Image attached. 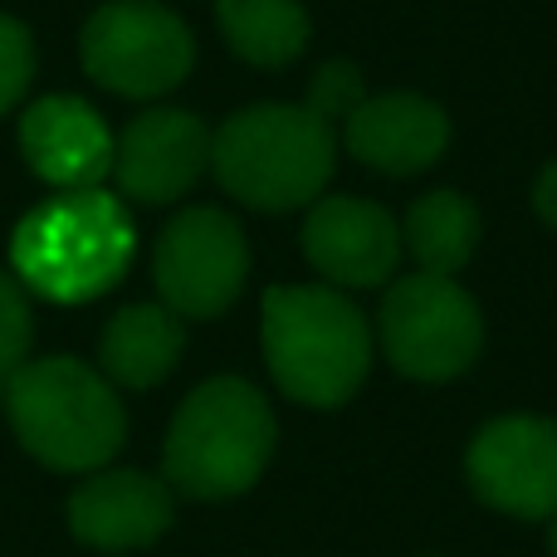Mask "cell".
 <instances>
[{
	"mask_svg": "<svg viewBox=\"0 0 557 557\" xmlns=\"http://www.w3.org/2000/svg\"><path fill=\"white\" fill-rule=\"evenodd\" d=\"M152 274L162 288V304L176 318L225 313L250 274V245H245L240 221L215 206L182 211L157 240Z\"/></svg>",
	"mask_w": 557,
	"mask_h": 557,
	"instance_id": "cell-8",
	"label": "cell"
},
{
	"mask_svg": "<svg viewBox=\"0 0 557 557\" xmlns=\"http://www.w3.org/2000/svg\"><path fill=\"white\" fill-rule=\"evenodd\" d=\"M362 74H357L347 59H327L323 69L313 74V84H308V98L304 103L313 108V113H323L327 123H347V113H352L357 103H362Z\"/></svg>",
	"mask_w": 557,
	"mask_h": 557,
	"instance_id": "cell-19",
	"label": "cell"
},
{
	"mask_svg": "<svg viewBox=\"0 0 557 557\" xmlns=\"http://www.w3.org/2000/svg\"><path fill=\"white\" fill-rule=\"evenodd\" d=\"M20 147L35 176L59 191H88L113 172V133L84 98H39L20 117Z\"/></svg>",
	"mask_w": 557,
	"mask_h": 557,
	"instance_id": "cell-12",
	"label": "cell"
},
{
	"mask_svg": "<svg viewBox=\"0 0 557 557\" xmlns=\"http://www.w3.org/2000/svg\"><path fill=\"white\" fill-rule=\"evenodd\" d=\"M304 255L327 284L376 288L401 264V225L362 196H323L304 221Z\"/></svg>",
	"mask_w": 557,
	"mask_h": 557,
	"instance_id": "cell-11",
	"label": "cell"
},
{
	"mask_svg": "<svg viewBox=\"0 0 557 557\" xmlns=\"http://www.w3.org/2000/svg\"><path fill=\"white\" fill-rule=\"evenodd\" d=\"M69 529L98 553H133L172 529V490L152 474L108 470L78 484L69 499Z\"/></svg>",
	"mask_w": 557,
	"mask_h": 557,
	"instance_id": "cell-14",
	"label": "cell"
},
{
	"mask_svg": "<svg viewBox=\"0 0 557 557\" xmlns=\"http://www.w3.org/2000/svg\"><path fill=\"white\" fill-rule=\"evenodd\" d=\"M533 206H539L543 225H548V231H557V162L543 166L539 186H533Z\"/></svg>",
	"mask_w": 557,
	"mask_h": 557,
	"instance_id": "cell-21",
	"label": "cell"
},
{
	"mask_svg": "<svg viewBox=\"0 0 557 557\" xmlns=\"http://www.w3.org/2000/svg\"><path fill=\"white\" fill-rule=\"evenodd\" d=\"M215 182L255 211H294L323 196L337 166V133L308 103H255L211 137Z\"/></svg>",
	"mask_w": 557,
	"mask_h": 557,
	"instance_id": "cell-2",
	"label": "cell"
},
{
	"mask_svg": "<svg viewBox=\"0 0 557 557\" xmlns=\"http://www.w3.org/2000/svg\"><path fill=\"white\" fill-rule=\"evenodd\" d=\"M29 78H35V45H29V29L20 20L0 15V113L25 98Z\"/></svg>",
	"mask_w": 557,
	"mask_h": 557,
	"instance_id": "cell-20",
	"label": "cell"
},
{
	"mask_svg": "<svg viewBox=\"0 0 557 557\" xmlns=\"http://www.w3.org/2000/svg\"><path fill=\"white\" fill-rule=\"evenodd\" d=\"M470 490L490 509L523 523L557 519V421L499 416L470 441L465 455Z\"/></svg>",
	"mask_w": 557,
	"mask_h": 557,
	"instance_id": "cell-9",
	"label": "cell"
},
{
	"mask_svg": "<svg viewBox=\"0 0 557 557\" xmlns=\"http://www.w3.org/2000/svg\"><path fill=\"white\" fill-rule=\"evenodd\" d=\"M401 245L421 264V274L455 278L480 250V206L460 191H425L406 211Z\"/></svg>",
	"mask_w": 557,
	"mask_h": 557,
	"instance_id": "cell-16",
	"label": "cell"
},
{
	"mask_svg": "<svg viewBox=\"0 0 557 557\" xmlns=\"http://www.w3.org/2000/svg\"><path fill=\"white\" fill-rule=\"evenodd\" d=\"M5 416L39 465L64 474L103 470L127 435L113 382L74 357L25 362L5 382Z\"/></svg>",
	"mask_w": 557,
	"mask_h": 557,
	"instance_id": "cell-3",
	"label": "cell"
},
{
	"mask_svg": "<svg viewBox=\"0 0 557 557\" xmlns=\"http://www.w3.org/2000/svg\"><path fill=\"white\" fill-rule=\"evenodd\" d=\"M29 343H35V313H29V294L20 278L0 270V382L25 367Z\"/></svg>",
	"mask_w": 557,
	"mask_h": 557,
	"instance_id": "cell-18",
	"label": "cell"
},
{
	"mask_svg": "<svg viewBox=\"0 0 557 557\" xmlns=\"http://www.w3.org/2000/svg\"><path fill=\"white\" fill-rule=\"evenodd\" d=\"M343 143L362 166H376L386 176H416L441 162L450 143V117L421 94H376L347 113Z\"/></svg>",
	"mask_w": 557,
	"mask_h": 557,
	"instance_id": "cell-13",
	"label": "cell"
},
{
	"mask_svg": "<svg viewBox=\"0 0 557 557\" xmlns=\"http://www.w3.org/2000/svg\"><path fill=\"white\" fill-rule=\"evenodd\" d=\"M548 553H553V557H557V519H553V523H548Z\"/></svg>",
	"mask_w": 557,
	"mask_h": 557,
	"instance_id": "cell-22",
	"label": "cell"
},
{
	"mask_svg": "<svg viewBox=\"0 0 557 557\" xmlns=\"http://www.w3.org/2000/svg\"><path fill=\"white\" fill-rule=\"evenodd\" d=\"M264 362L298 406H343L372 367V327L362 308L327 284H278L264 294Z\"/></svg>",
	"mask_w": 557,
	"mask_h": 557,
	"instance_id": "cell-1",
	"label": "cell"
},
{
	"mask_svg": "<svg viewBox=\"0 0 557 557\" xmlns=\"http://www.w3.org/2000/svg\"><path fill=\"white\" fill-rule=\"evenodd\" d=\"M376 337L392 367L411 382H450L480 357L484 318L480 304L455 278L441 274H406L386 288Z\"/></svg>",
	"mask_w": 557,
	"mask_h": 557,
	"instance_id": "cell-6",
	"label": "cell"
},
{
	"mask_svg": "<svg viewBox=\"0 0 557 557\" xmlns=\"http://www.w3.org/2000/svg\"><path fill=\"white\" fill-rule=\"evenodd\" d=\"M211 166V133L196 113L182 108H152L137 113L113 143L117 191L147 206H166L186 196Z\"/></svg>",
	"mask_w": 557,
	"mask_h": 557,
	"instance_id": "cell-10",
	"label": "cell"
},
{
	"mask_svg": "<svg viewBox=\"0 0 557 557\" xmlns=\"http://www.w3.org/2000/svg\"><path fill=\"white\" fill-rule=\"evenodd\" d=\"M137 250V235L117 196L103 186L59 191L39 211L20 221L10 240V260L35 294L54 304H84L123 278Z\"/></svg>",
	"mask_w": 557,
	"mask_h": 557,
	"instance_id": "cell-4",
	"label": "cell"
},
{
	"mask_svg": "<svg viewBox=\"0 0 557 557\" xmlns=\"http://www.w3.org/2000/svg\"><path fill=\"white\" fill-rule=\"evenodd\" d=\"M274 441L270 401L240 376H211L186 396L166 431V484L191 499H235L260 484Z\"/></svg>",
	"mask_w": 557,
	"mask_h": 557,
	"instance_id": "cell-5",
	"label": "cell"
},
{
	"mask_svg": "<svg viewBox=\"0 0 557 557\" xmlns=\"http://www.w3.org/2000/svg\"><path fill=\"white\" fill-rule=\"evenodd\" d=\"M78 54L94 84L117 98L172 94L196 64V39L182 15L157 0H108L88 15Z\"/></svg>",
	"mask_w": 557,
	"mask_h": 557,
	"instance_id": "cell-7",
	"label": "cell"
},
{
	"mask_svg": "<svg viewBox=\"0 0 557 557\" xmlns=\"http://www.w3.org/2000/svg\"><path fill=\"white\" fill-rule=\"evenodd\" d=\"M215 20L245 64L284 69L308 49V10L298 0H215Z\"/></svg>",
	"mask_w": 557,
	"mask_h": 557,
	"instance_id": "cell-17",
	"label": "cell"
},
{
	"mask_svg": "<svg viewBox=\"0 0 557 557\" xmlns=\"http://www.w3.org/2000/svg\"><path fill=\"white\" fill-rule=\"evenodd\" d=\"M182 347H186V327L172 308L133 304L123 313H113V323L103 327L98 362H103L108 382L127 386V392H147V386L172 376V367L182 362Z\"/></svg>",
	"mask_w": 557,
	"mask_h": 557,
	"instance_id": "cell-15",
	"label": "cell"
}]
</instances>
